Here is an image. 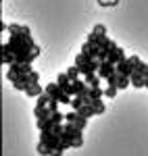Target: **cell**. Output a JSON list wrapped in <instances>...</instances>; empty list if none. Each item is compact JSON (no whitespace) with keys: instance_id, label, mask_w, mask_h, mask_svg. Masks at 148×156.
I'll return each instance as SVG.
<instances>
[{"instance_id":"cell-21","label":"cell","mask_w":148,"mask_h":156,"mask_svg":"<svg viewBox=\"0 0 148 156\" xmlns=\"http://www.w3.org/2000/svg\"><path fill=\"white\" fill-rule=\"evenodd\" d=\"M146 87H148V77H146Z\"/></svg>"},{"instance_id":"cell-2","label":"cell","mask_w":148,"mask_h":156,"mask_svg":"<svg viewBox=\"0 0 148 156\" xmlns=\"http://www.w3.org/2000/svg\"><path fill=\"white\" fill-rule=\"evenodd\" d=\"M75 65L79 67V71H81V75H90V73H98L100 69V60L96 58H90L88 54H84V52H79L77 56H75Z\"/></svg>"},{"instance_id":"cell-9","label":"cell","mask_w":148,"mask_h":156,"mask_svg":"<svg viewBox=\"0 0 148 156\" xmlns=\"http://www.w3.org/2000/svg\"><path fill=\"white\" fill-rule=\"evenodd\" d=\"M56 83H59V87H61L65 94H69V96L73 98V81L67 77V73H61V75L56 77Z\"/></svg>"},{"instance_id":"cell-13","label":"cell","mask_w":148,"mask_h":156,"mask_svg":"<svg viewBox=\"0 0 148 156\" xmlns=\"http://www.w3.org/2000/svg\"><path fill=\"white\" fill-rule=\"evenodd\" d=\"M77 112H79V115H81L84 119H90V117H94V115H96V110H94V106H90V104H84V106L79 108Z\"/></svg>"},{"instance_id":"cell-14","label":"cell","mask_w":148,"mask_h":156,"mask_svg":"<svg viewBox=\"0 0 148 156\" xmlns=\"http://www.w3.org/2000/svg\"><path fill=\"white\" fill-rule=\"evenodd\" d=\"M79 75H81V71H79V67H77V65H73V67H69V69H67V77H69L71 81L79 79Z\"/></svg>"},{"instance_id":"cell-5","label":"cell","mask_w":148,"mask_h":156,"mask_svg":"<svg viewBox=\"0 0 148 156\" xmlns=\"http://www.w3.org/2000/svg\"><path fill=\"white\" fill-rule=\"evenodd\" d=\"M146 77H148V65L146 62H140L136 69H134L129 81H132L134 87H146Z\"/></svg>"},{"instance_id":"cell-15","label":"cell","mask_w":148,"mask_h":156,"mask_svg":"<svg viewBox=\"0 0 148 156\" xmlns=\"http://www.w3.org/2000/svg\"><path fill=\"white\" fill-rule=\"evenodd\" d=\"M92 34L96 37H106V27L102 23H98V25H94V29H92Z\"/></svg>"},{"instance_id":"cell-8","label":"cell","mask_w":148,"mask_h":156,"mask_svg":"<svg viewBox=\"0 0 148 156\" xmlns=\"http://www.w3.org/2000/svg\"><path fill=\"white\" fill-rule=\"evenodd\" d=\"M65 121H67V123H71V125H75V127H77V129H81V131H84V127H86V123H88V119H84L77 110L67 112V115H65Z\"/></svg>"},{"instance_id":"cell-1","label":"cell","mask_w":148,"mask_h":156,"mask_svg":"<svg viewBox=\"0 0 148 156\" xmlns=\"http://www.w3.org/2000/svg\"><path fill=\"white\" fill-rule=\"evenodd\" d=\"M81 144H84L81 129H77L71 123H65V131L61 135V146L65 150H69V148H81Z\"/></svg>"},{"instance_id":"cell-19","label":"cell","mask_w":148,"mask_h":156,"mask_svg":"<svg viewBox=\"0 0 148 156\" xmlns=\"http://www.w3.org/2000/svg\"><path fill=\"white\" fill-rule=\"evenodd\" d=\"M100 6H117L119 4V0H98Z\"/></svg>"},{"instance_id":"cell-18","label":"cell","mask_w":148,"mask_h":156,"mask_svg":"<svg viewBox=\"0 0 148 156\" xmlns=\"http://www.w3.org/2000/svg\"><path fill=\"white\" fill-rule=\"evenodd\" d=\"M81 106H84V100H81L79 96H75L73 100H71V108H73V110H79Z\"/></svg>"},{"instance_id":"cell-10","label":"cell","mask_w":148,"mask_h":156,"mask_svg":"<svg viewBox=\"0 0 148 156\" xmlns=\"http://www.w3.org/2000/svg\"><path fill=\"white\" fill-rule=\"evenodd\" d=\"M115 71H117V65H113V62H109V60H104V62L100 65V69H98V77H100V79H109Z\"/></svg>"},{"instance_id":"cell-7","label":"cell","mask_w":148,"mask_h":156,"mask_svg":"<svg viewBox=\"0 0 148 156\" xmlns=\"http://www.w3.org/2000/svg\"><path fill=\"white\" fill-rule=\"evenodd\" d=\"M106 85H115V87H119V90H125L127 85H132V81H129V77H125V75H121L119 71H115L106 79Z\"/></svg>"},{"instance_id":"cell-11","label":"cell","mask_w":148,"mask_h":156,"mask_svg":"<svg viewBox=\"0 0 148 156\" xmlns=\"http://www.w3.org/2000/svg\"><path fill=\"white\" fill-rule=\"evenodd\" d=\"M25 94H27L29 98H40L42 94H44V87H42L40 83H36V85H31V87H29V90H27Z\"/></svg>"},{"instance_id":"cell-17","label":"cell","mask_w":148,"mask_h":156,"mask_svg":"<svg viewBox=\"0 0 148 156\" xmlns=\"http://www.w3.org/2000/svg\"><path fill=\"white\" fill-rule=\"evenodd\" d=\"M36 150H38V154H40V156H50L48 146H46V144H42V142H38V148H36Z\"/></svg>"},{"instance_id":"cell-12","label":"cell","mask_w":148,"mask_h":156,"mask_svg":"<svg viewBox=\"0 0 148 156\" xmlns=\"http://www.w3.org/2000/svg\"><path fill=\"white\" fill-rule=\"evenodd\" d=\"M86 77V83L90 85V87H100V77L98 73H90V75H84Z\"/></svg>"},{"instance_id":"cell-16","label":"cell","mask_w":148,"mask_h":156,"mask_svg":"<svg viewBox=\"0 0 148 156\" xmlns=\"http://www.w3.org/2000/svg\"><path fill=\"white\" fill-rule=\"evenodd\" d=\"M117 92H119V87H115V85H106V87H104V96L106 98H115Z\"/></svg>"},{"instance_id":"cell-3","label":"cell","mask_w":148,"mask_h":156,"mask_svg":"<svg viewBox=\"0 0 148 156\" xmlns=\"http://www.w3.org/2000/svg\"><path fill=\"white\" fill-rule=\"evenodd\" d=\"M31 71H34L31 65H27V62H15V65L9 67V71H6V79L15 83L17 79H21V77H25V75H29Z\"/></svg>"},{"instance_id":"cell-20","label":"cell","mask_w":148,"mask_h":156,"mask_svg":"<svg viewBox=\"0 0 148 156\" xmlns=\"http://www.w3.org/2000/svg\"><path fill=\"white\" fill-rule=\"evenodd\" d=\"M63 152H65V148H63V146H59V148H54V150L50 152V156H63Z\"/></svg>"},{"instance_id":"cell-6","label":"cell","mask_w":148,"mask_h":156,"mask_svg":"<svg viewBox=\"0 0 148 156\" xmlns=\"http://www.w3.org/2000/svg\"><path fill=\"white\" fill-rule=\"evenodd\" d=\"M140 62H142V60L138 58L136 54H134V56H127V58H125L123 62H119V65H117V71L121 73V75H125V77H132L134 69H136Z\"/></svg>"},{"instance_id":"cell-4","label":"cell","mask_w":148,"mask_h":156,"mask_svg":"<svg viewBox=\"0 0 148 156\" xmlns=\"http://www.w3.org/2000/svg\"><path fill=\"white\" fill-rule=\"evenodd\" d=\"M44 92H46V94H48L52 100L61 102V104H71V100H73V98L69 96V94H65L61 87H59V83H54V81L46 85V87H44Z\"/></svg>"}]
</instances>
